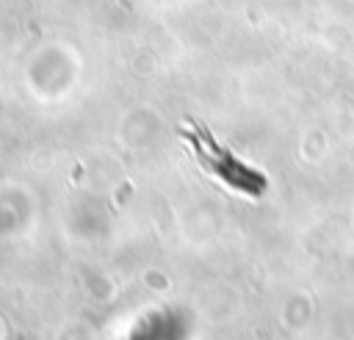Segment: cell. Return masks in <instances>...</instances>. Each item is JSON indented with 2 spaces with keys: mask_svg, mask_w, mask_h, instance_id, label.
<instances>
[{
  "mask_svg": "<svg viewBox=\"0 0 354 340\" xmlns=\"http://www.w3.org/2000/svg\"><path fill=\"white\" fill-rule=\"evenodd\" d=\"M183 138L194 147V152L202 160V166L207 171H213L216 177H221L227 185H232L238 191H246V193H260L263 191L266 180L257 171H252L249 166H243L241 160H235V155H230L221 144H216L213 135L202 124L191 122L188 127H183Z\"/></svg>",
  "mask_w": 354,
  "mask_h": 340,
  "instance_id": "cell-1",
  "label": "cell"
}]
</instances>
